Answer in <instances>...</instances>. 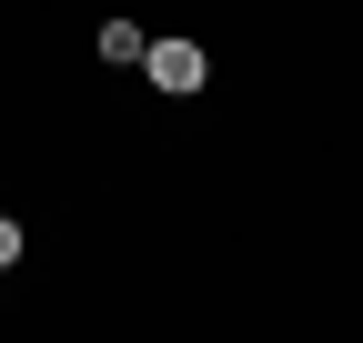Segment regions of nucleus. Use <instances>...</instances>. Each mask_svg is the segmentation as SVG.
<instances>
[{"mask_svg":"<svg viewBox=\"0 0 363 343\" xmlns=\"http://www.w3.org/2000/svg\"><path fill=\"white\" fill-rule=\"evenodd\" d=\"M142 71H152V91H172V101H192L202 81H212L202 40H142Z\"/></svg>","mask_w":363,"mask_h":343,"instance_id":"f257e3e1","label":"nucleus"},{"mask_svg":"<svg viewBox=\"0 0 363 343\" xmlns=\"http://www.w3.org/2000/svg\"><path fill=\"white\" fill-rule=\"evenodd\" d=\"M101 61H142V21H111L101 30Z\"/></svg>","mask_w":363,"mask_h":343,"instance_id":"f03ea898","label":"nucleus"},{"mask_svg":"<svg viewBox=\"0 0 363 343\" xmlns=\"http://www.w3.org/2000/svg\"><path fill=\"white\" fill-rule=\"evenodd\" d=\"M11 263H21V223L0 212V273H11Z\"/></svg>","mask_w":363,"mask_h":343,"instance_id":"7ed1b4c3","label":"nucleus"}]
</instances>
